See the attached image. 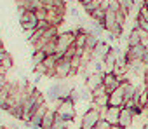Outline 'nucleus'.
<instances>
[{"mask_svg": "<svg viewBox=\"0 0 148 129\" xmlns=\"http://www.w3.org/2000/svg\"><path fill=\"white\" fill-rule=\"evenodd\" d=\"M75 44V32L73 30H68V32H61L56 38V56L58 58H63L64 52L68 51L70 45Z\"/></svg>", "mask_w": 148, "mask_h": 129, "instance_id": "f257e3e1", "label": "nucleus"}, {"mask_svg": "<svg viewBox=\"0 0 148 129\" xmlns=\"http://www.w3.org/2000/svg\"><path fill=\"white\" fill-rule=\"evenodd\" d=\"M56 115H58V117H61V119H63V120H66V122L75 120V115H77L75 101H73L70 96H68V98H63V99H61V105L56 108Z\"/></svg>", "mask_w": 148, "mask_h": 129, "instance_id": "f03ea898", "label": "nucleus"}, {"mask_svg": "<svg viewBox=\"0 0 148 129\" xmlns=\"http://www.w3.org/2000/svg\"><path fill=\"white\" fill-rule=\"evenodd\" d=\"M101 120V113H99V110L94 106V105H91L86 112H84V115H82V119H80V126H79V129H94L96 127V124Z\"/></svg>", "mask_w": 148, "mask_h": 129, "instance_id": "7ed1b4c3", "label": "nucleus"}, {"mask_svg": "<svg viewBox=\"0 0 148 129\" xmlns=\"http://www.w3.org/2000/svg\"><path fill=\"white\" fill-rule=\"evenodd\" d=\"M19 23H21V28H23L25 32H26V30H37L38 19H37L35 11L19 9Z\"/></svg>", "mask_w": 148, "mask_h": 129, "instance_id": "20e7f679", "label": "nucleus"}, {"mask_svg": "<svg viewBox=\"0 0 148 129\" xmlns=\"http://www.w3.org/2000/svg\"><path fill=\"white\" fill-rule=\"evenodd\" d=\"M71 70H73V68H71V59L59 58L58 63H56V68H54V72H56V79L64 80V79L71 77Z\"/></svg>", "mask_w": 148, "mask_h": 129, "instance_id": "39448f33", "label": "nucleus"}, {"mask_svg": "<svg viewBox=\"0 0 148 129\" xmlns=\"http://www.w3.org/2000/svg\"><path fill=\"white\" fill-rule=\"evenodd\" d=\"M103 79H105V72H91L86 79V87L92 93L96 87H99L103 84Z\"/></svg>", "mask_w": 148, "mask_h": 129, "instance_id": "423d86ee", "label": "nucleus"}, {"mask_svg": "<svg viewBox=\"0 0 148 129\" xmlns=\"http://www.w3.org/2000/svg\"><path fill=\"white\" fill-rule=\"evenodd\" d=\"M103 84H105V87H106V93H108V94H112V93L120 86V80H119V77L112 72V73H105Z\"/></svg>", "mask_w": 148, "mask_h": 129, "instance_id": "0eeeda50", "label": "nucleus"}, {"mask_svg": "<svg viewBox=\"0 0 148 129\" xmlns=\"http://www.w3.org/2000/svg\"><path fill=\"white\" fill-rule=\"evenodd\" d=\"M119 117H120V108L119 106H108L103 119L110 124V126H117L119 124Z\"/></svg>", "mask_w": 148, "mask_h": 129, "instance_id": "6e6552de", "label": "nucleus"}, {"mask_svg": "<svg viewBox=\"0 0 148 129\" xmlns=\"http://www.w3.org/2000/svg\"><path fill=\"white\" fill-rule=\"evenodd\" d=\"M132 120H134V115H132V112H131L129 108L122 106V108H120V117H119V124H120V126H122L124 129H127V127H131Z\"/></svg>", "mask_w": 148, "mask_h": 129, "instance_id": "1a4fd4ad", "label": "nucleus"}, {"mask_svg": "<svg viewBox=\"0 0 148 129\" xmlns=\"http://www.w3.org/2000/svg\"><path fill=\"white\" fill-rule=\"evenodd\" d=\"M99 40H101V38H99L98 35H94L92 32H89V30H87V40H86V47H84V51H86V52H89V54H92Z\"/></svg>", "mask_w": 148, "mask_h": 129, "instance_id": "9d476101", "label": "nucleus"}, {"mask_svg": "<svg viewBox=\"0 0 148 129\" xmlns=\"http://www.w3.org/2000/svg\"><path fill=\"white\" fill-rule=\"evenodd\" d=\"M141 40H143V33L136 28H131V32L127 35V47H134V45L141 44Z\"/></svg>", "mask_w": 148, "mask_h": 129, "instance_id": "9b49d317", "label": "nucleus"}, {"mask_svg": "<svg viewBox=\"0 0 148 129\" xmlns=\"http://www.w3.org/2000/svg\"><path fill=\"white\" fill-rule=\"evenodd\" d=\"M80 5H82V9H84V12L86 14H92L99 5H101V0H80V2H79Z\"/></svg>", "mask_w": 148, "mask_h": 129, "instance_id": "f8f14e48", "label": "nucleus"}, {"mask_svg": "<svg viewBox=\"0 0 148 129\" xmlns=\"http://www.w3.org/2000/svg\"><path fill=\"white\" fill-rule=\"evenodd\" d=\"M54 120H56V110L49 106L47 113H45L44 119H42V126H40V127H42V129H51L52 124H54Z\"/></svg>", "mask_w": 148, "mask_h": 129, "instance_id": "ddd939ff", "label": "nucleus"}, {"mask_svg": "<svg viewBox=\"0 0 148 129\" xmlns=\"http://www.w3.org/2000/svg\"><path fill=\"white\" fill-rule=\"evenodd\" d=\"M105 18H106V11L101 9V7H98V9L91 14V19L96 21V23H101V25H105Z\"/></svg>", "mask_w": 148, "mask_h": 129, "instance_id": "4468645a", "label": "nucleus"}, {"mask_svg": "<svg viewBox=\"0 0 148 129\" xmlns=\"http://www.w3.org/2000/svg\"><path fill=\"white\" fill-rule=\"evenodd\" d=\"M14 119H19V120H23V103H16V105H12L9 110H7Z\"/></svg>", "mask_w": 148, "mask_h": 129, "instance_id": "2eb2a0df", "label": "nucleus"}, {"mask_svg": "<svg viewBox=\"0 0 148 129\" xmlns=\"http://www.w3.org/2000/svg\"><path fill=\"white\" fill-rule=\"evenodd\" d=\"M44 59H45V52H44V51H33V52H32V63H33V67L42 64Z\"/></svg>", "mask_w": 148, "mask_h": 129, "instance_id": "dca6fc26", "label": "nucleus"}, {"mask_svg": "<svg viewBox=\"0 0 148 129\" xmlns=\"http://www.w3.org/2000/svg\"><path fill=\"white\" fill-rule=\"evenodd\" d=\"M40 51H44V52H45V56H52V54H56V38H54V40H51V42H47Z\"/></svg>", "mask_w": 148, "mask_h": 129, "instance_id": "f3484780", "label": "nucleus"}, {"mask_svg": "<svg viewBox=\"0 0 148 129\" xmlns=\"http://www.w3.org/2000/svg\"><path fill=\"white\" fill-rule=\"evenodd\" d=\"M47 7H42V9H37L35 11V14H37V19L38 21H44V19H47Z\"/></svg>", "mask_w": 148, "mask_h": 129, "instance_id": "a211bd4d", "label": "nucleus"}, {"mask_svg": "<svg viewBox=\"0 0 148 129\" xmlns=\"http://www.w3.org/2000/svg\"><path fill=\"white\" fill-rule=\"evenodd\" d=\"M122 7H120V2L119 0H110V4H108V11H112V12H119Z\"/></svg>", "mask_w": 148, "mask_h": 129, "instance_id": "6ab92c4d", "label": "nucleus"}, {"mask_svg": "<svg viewBox=\"0 0 148 129\" xmlns=\"http://www.w3.org/2000/svg\"><path fill=\"white\" fill-rule=\"evenodd\" d=\"M94 129H110V124H108L105 119H101V120L96 124V127H94Z\"/></svg>", "mask_w": 148, "mask_h": 129, "instance_id": "aec40b11", "label": "nucleus"}, {"mask_svg": "<svg viewBox=\"0 0 148 129\" xmlns=\"http://www.w3.org/2000/svg\"><path fill=\"white\" fill-rule=\"evenodd\" d=\"M110 129H124L120 124H117V126H110Z\"/></svg>", "mask_w": 148, "mask_h": 129, "instance_id": "412c9836", "label": "nucleus"}, {"mask_svg": "<svg viewBox=\"0 0 148 129\" xmlns=\"http://www.w3.org/2000/svg\"><path fill=\"white\" fill-rule=\"evenodd\" d=\"M143 4H146V5H148V0H143Z\"/></svg>", "mask_w": 148, "mask_h": 129, "instance_id": "4be33fe9", "label": "nucleus"}]
</instances>
